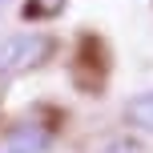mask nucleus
<instances>
[{"instance_id": "20e7f679", "label": "nucleus", "mask_w": 153, "mask_h": 153, "mask_svg": "<svg viewBox=\"0 0 153 153\" xmlns=\"http://www.w3.org/2000/svg\"><path fill=\"white\" fill-rule=\"evenodd\" d=\"M65 4H69V0H24L20 12L28 16V20H53V16L65 12Z\"/></svg>"}, {"instance_id": "f03ea898", "label": "nucleus", "mask_w": 153, "mask_h": 153, "mask_svg": "<svg viewBox=\"0 0 153 153\" xmlns=\"http://www.w3.org/2000/svg\"><path fill=\"white\" fill-rule=\"evenodd\" d=\"M56 145V129L40 117H16L0 129V153H48Z\"/></svg>"}, {"instance_id": "7ed1b4c3", "label": "nucleus", "mask_w": 153, "mask_h": 153, "mask_svg": "<svg viewBox=\"0 0 153 153\" xmlns=\"http://www.w3.org/2000/svg\"><path fill=\"white\" fill-rule=\"evenodd\" d=\"M121 117H125V125H129V133H145V137H153V89L133 93V97L125 101Z\"/></svg>"}, {"instance_id": "f257e3e1", "label": "nucleus", "mask_w": 153, "mask_h": 153, "mask_svg": "<svg viewBox=\"0 0 153 153\" xmlns=\"http://www.w3.org/2000/svg\"><path fill=\"white\" fill-rule=\"evenodd\" d=\"M56 53V36L45 28H16L0 36V81H12V76L36 73L53 61Z\"/></svg>"}, {"instance_id": "39448f33", "label": "nucleus", "mask_w": 153, "mask_h": 153, "mask_svg": "<svg viewBox=\"0 0 153 153\" xmlns=\"http://www.w3.org/2000/svg\"><path fill=\"white\" fill-rule=\"evenodd\" d=\"M93 153H145V145H141L133 133H113V137H105Z\"/></svg>"}, {"instance_id": "423d86ee", "label": "nucleus", "mask_w": 153, "mask_h": 153, "mask_svg": "<svg viewBox=\"0 0 153 153\" xmlns=\"http://www.w3.org/2000/svg\"><path fill=\"white\" fill-rule=\"evenodd\" d=\"M12 4H16V0H0V20H4V12H8Z\"/></svg>"}]
</instances>
